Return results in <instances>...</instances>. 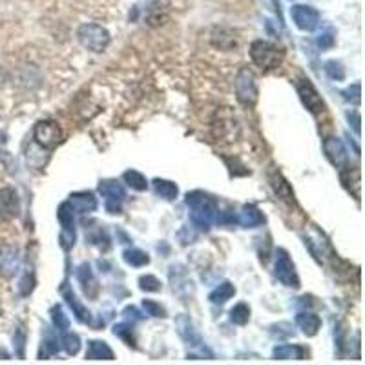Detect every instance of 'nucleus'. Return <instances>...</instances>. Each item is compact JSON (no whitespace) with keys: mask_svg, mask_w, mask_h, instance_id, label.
Here are the masks:
<instances>
[{"mask_svg":"<svg viewBox=\"0 0 365 365\" xmlns=\"http://www.w3.org/2000/svg\"><path fill=\"white\" fill-rule=\"evenodd\" d=\"M252 59L265 70L278 68V64L281 62V53L276 46H272L268 43H254L252 44Z\"/></svg>","mask_w":365,"mask_h":365,"instance_id":"nucleus-1","label":"nucleus"},{"mask_svg":"<svg viewBox=\"0 0 365 365\" xmlns=\"http://www.w3.org/2000/svg\"><path fill=\"white\" fill-rule=\"evenodd\" d=\"M35 137L40 145L44 146H55L60 141V128L53 121H43L35 128Z\"/></svg>","mask_w":365,"mask_h":365,"instance_id":"nucleus-2","label":"nucleus"},{"mask_svg":"<svg viewBox=\"0 0 365 365\" xmlns=\"http://www.w3.org/2000/svg\"><path fill=\"white\" fill-rule=\"evenodd\" d=\"M18 216V200L15 190L4 188L0 190V217L2 219H13Z\"/></svg>","mask_w":365,"mask_h":365,"instance_id":"nucleus-3","label":"nucleus"},{"mask_svg":"<svg viewBox=\"0 0 365 365\" xmlns=\"http://www.w3.org/2000/svg\"><path fill=\"white\" fill-rule=\"evenodd\" d=\"M293 17L300 28H307V30L315 28L316 22H318V13L312 8H309V6H296V8H293Z\"/></svg>","mask_w":365,"mask_h":365,"instance_id":"nucleus-4","label":"nucleus"}]
</instances>
